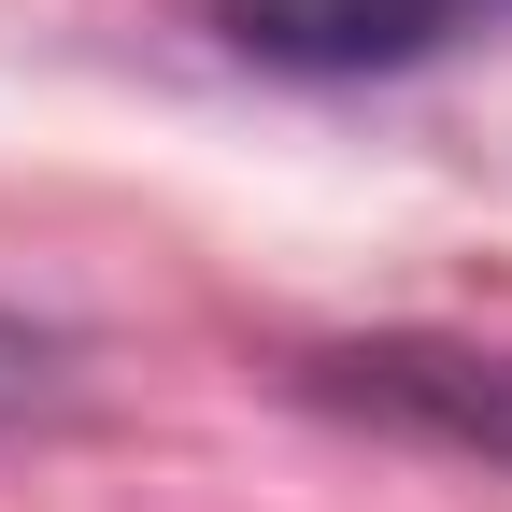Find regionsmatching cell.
<instances>
[{"instance_id": "6da1fadb", "label": "cell", "mask_w": 512, "mask_h": 512, "mask_svg": "<svg viewBox=\"0 0 512 512\" xmlns=\"http://www.w3.org/2000/svg\"><path fill=\"white\" fill-rule=\"evenodd\" d=\"M313 413H356L384 441H427V456H470L512 484V342H441V328H384V342H328L299 356Z\"/></svg>"}, {"instance_id": "3957f363", "label": "cell", "mask_w": 512, "mask_h": 512, "mask_svg": "<svg viewBox=\"0 0 512 512\" xmlns=\"http://www.w3.org/2000/svg\"><path fill=\"white\" fill-rule=\"evenodd\" d=\"M57 399H72V342H57L43 313L0 299V427H29V413H57Z\"/></svg>"}, {"instance_id": "7a4b0ae2", "label": "cell", "mask_w": 512, "mask_h": 512, "mask_svg": "<svg viewBox=\"0 0 512 512\" xmlns=\"http://www.w3.org/2000/svg\"><path fill=\"white\" fill-rule=\"evenodd\" d=\"M228 57H256V72H399V57H427L441 29H456V0H185Z\"/></svg>"}]
</instances>
